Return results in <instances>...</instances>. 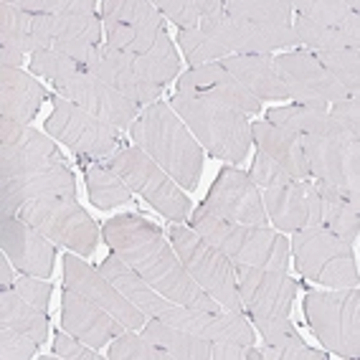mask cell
Segmentation results:
<instances>
[{
	"mask_svg": "<svg viewBox=\"0 0 360 360\" xmlns=\"http://www.w3.org/2000/svg\"><path fill=\"white\" fill-rule=\"evenodd\" d=\"M15 277H13V269H11V259L3 254L0 257V292L3 290H13Z\"/></svg>",
	"mask_w": 360,
	"mask_h": 360,
	"instance_id": "54",
	"label": "cell"
},
{
	"mask_svg": "<svg viewBox=\"0 0 360 360\" xmlns=\"http://www.w3.org/2000/svg\"><path fill=\"white\" fill-rule=\"evenodd\" d=\"M53 110L46 120V132L77 153V158L89 160H107L124 148L122 132L112 124H107L99 117L89 115L86 110L77 107L64 97H53Z\"/></svg>",
	"mask_w": 360,
	"mask_h": 360,
	"instance_id": "10",
	"label": "cell"
},
{
	"mask_svg": "<svg viewBox=\"0 0 360 360\" xmlns=\"http://www.w3.org/2000/svg\"><path fill=\"white\" fill-rule=\"evenodd\" d=\"M266 122L290 129L300 137H335L350 135L328 110L307 107V104H290V107H271L266 112ZM355 137V135H353Z\"/></svg>",
	"mask_w": 360,
	"mask_h": 360,
	"instance_id": "31",
	"label": "cell"
},
{
	"mask_svg": "<svg viewBox=\"0 0 360 360\" xmlns=\"http://www.w3.org/2000/svg\"><path fill=\"white\" fill-rule=\"evenodd\" d=\"M82 69L94 74L97 79H102L104 84H110L112 89L120 91L129 102H135L137 107L153 104L155 99L160 97V86L148 84L137 74L135 56H127V53L117 51V49H112L107 44L94 46L89 56L84 58Z\"/></svg>",
	"mask_w": 360,
	"mask_h": 360,
	"instance_id": "22",
	"label": "cell"
},
{
	"mask_svg": "<svg viewBox=\"0 0 360 360\" xmlns=\"http://www.w3.org/2000/svg\"><path fill=\"white\" fill-rule=\"evenodd\" d=\"M191 229L224 254L231 264H246L269 271H287L290 266V241L266 226L231 224L213 216L203 203L195 208Z\"/></svg>",
	"mask_w": 360,
	"mask_h": 360,
	"instance_id": "4",
	"label": "cell"
},
{
	"mask_svg": "<svg viewBox=\"0 0 360 360\" xmlns=\"http://www.w3.org/2000/svg\"><path fill=\"white\" fill-rule=\"evenodd\" d=\"M0 325L11 328L20 335H28L31 340L41 342L49 338V317L44 309L26 302L15 290L0 292Z\"/></svg>",
	"mask_w": 360,
	"mask_h": 360,
	"instance_id": "34",
	"label": "cell"
},
{
	"mask_svg": "<svg viewBox=\"0 0 360 360\" xmlns=\"http://www.w3.org/2000/svg\"><path fill=\"white\" fill-rule=\"evenodd\" d=\"M213 360H262V350L241 342H211Z\"/></svg>",
	"mask_w": 360,
	"mask_h": 360,
	"instance_id": "52",
	"label": "cell"
},
{
	"mask_svg": "<svg viewBox=\"0 0 360 360\" xmlns=\"http://www.w3.org/2000/svg\"><path fill=\"white\" fill-rule=\"evenodd\" d=\"M317 193L322 198V226L340 236L342 241L353 244L360 231V193L340 191L315 180Z\"/></svg>",
	"mask_w": 360,
	"mask_h": 360,
	"instance_id": "32",
	"label": "cell"
},
{
	"mask_svg": "<svg viewBox=\"0 0 360 360\" xmlns=\"http://www.w3.org/2000/svg\"><path fill=\"white\" fill-rule=\"evenodd\" d=\"M61 262H64V287L79 292V295L86 297L89 302L107 309V312H110L112 317H117L127 330L145 328L148 317L142 315L140 309L129 302L127 297L117 290L102 271L94 269L91 264L82 262L79 254H66Z\"/></svg>",
	"mask_w": 360,
	"mask_h": 360,
	"instance_id": "18",
	"label": "cell"
},
{
	"mask_svg": "<svg viewBox=\"0 0 360 360\" xmlns=\"http://www.w3.org/2000/svg\"><path fill=\"white\" fill-rule=\"evenodd\" d=\"M53 355L58 358H69V360H102V353L97 347L86 345L79 338L69 333H56L53 338Z\"/></svg>",
	"mask_w": 360,
	"mask_h": 360,
	"instance_id": "49",
	"label": "cell"
},
{
	"mask_svg": "<svg viewBox=\"0 0 360 360\" xmlns=\"http://www.w3.org/2000/svg\"><path fill=\"white\" fill-rule=\"evenodd\" d=\"M290 254L295 257V269L307 282L328 290H353L360 284L353 244L335 236L322 224L292 233Z\"/></svg>",
	"mask_w": 360,
	"mask_h": 360,
	"instance_id": "5",
	"label": "cell"
},
{
	"mask_svg": "<svg viewBox=\"0 0 360 360\" xmlns=\"http://www.w3.org/2000/svg\"><path fill=\"white\" fill-rule=\"evenodd\" d=\"M107 31V41L104 44L117 49V51L127 53V56H142L155 46V41L160 39V33L165 31V18L160 11H155L150 18L137 20V23H127V26H110Z\"/></svg>",
	"mask_w": 360,
	"mask_h": 360,
	"instance_id": "37",
	"label": "cell"
},
{
	"mask_svg": "<svg viewBox=\"0 0 360 360\" xmlns=\"http://www.w3.org/2000/svg\"><path fill=\"white\" fill-rule=\"evenodd\" d=\"M158 8L150 0H104L102 3V23L104 28L110 26H127L137 23L155 13Z\"/></svg>",
	"mask_w": 360,
	"mask_h": 360,
	"instance_id": "46",
	"label": "cell"
},
{
	"mask_svg": "<svg viewBox=\"0 0 360 360\" xmlns=\"http://www.w3.org/2000/svg\"><path fill=\"white\" fill-rule=\"evenodd\" d=\"M107 165L124 180V186L132 193L142 195L148 206L160 216L170 219L173 224L188 221L191 213V198L183 193V188L162 170L158 162L145 155L140 148H120L112 158H107Z\"/></svg>",
	"mask_w": 360,
	"mask_h": 360,
	"instance_id": "9",
	"label": "cell"
},
{
	"mask_svg": "<svg viewBox=\"0 0 360 360\" xmlns=\"http://www.w3.org/2000/svg\"><path fill=\"white\" fill-rule=\"evenodd\" d=\"M15 216L39 229L46 238L77 251L79 257H91L99 246V226L79 206L77 198L31 200L20 206Z\"/></svg>",
	"mask_w": 360,
	"mask_h": 360,
	"instance_id": "11",
	"label": "cell"
},
{
	"mask_svg": "<svg viewBox=\"0 0 360 360\" xmlns=\"http://www.w3.org/2000/svg\"><path fill=\"white\" fill-rule=\"evenodd\" d=\"M142 335L150 338L155 345L165 347L167 353H173L175 360H208L211 358V340L206 338H198V335H191L186 330L173 328L162 320H148Z\"/></svg>",
	"mask_w": 360,
	"mask_h": 360,
	"instance_id": "36",
	"label": "cell"
},
{
	"mask_svg": "<svg viewBox=\"0 0 360 360\" xmlns=\"http://www.w3.org/2000/svg\"><path fill=\"white\" fill-rule=\"evenodd\" d=\"M99 271H102L104 277L110 279L117 290L122 292L148 320H160L167 312V307H170V300H165L160 292L153 290L132 266H127L122 259L117 257L115 251L99 264Z\"/></svg>",
	"mask_w": 360,
	"mask_h": 360,
	"instance_id": "29",
	"label": "cell"
},
{
	"mask_svg": "<svg viewBox=\"0 0 360 360\" xmlns=\"http://www.w3.org/2000/svg\"><path fill=\"white\" fill-rule=\"evenodd\" d=\"M28 66H31L33 74L51 79V84L56 86V94L86 110L89 115L104 120L120 132L132 127V122L140 115V107L135 102L124 99L120 91L112 89L110 84H104L94 74L84 71L74 58L64 56V53L41 49V51L31 53Z\"/></svg>",
	"mask_w": 360,
	"mask_h": 360,
	"instance_id": "3",
	"label": "cell"
},
{
	"mask_svg": "<svg viewBox=\"0 0 360 360\" xmlns=\"http://www.w3.org/2000/svg\"><path fill=\"white\" fill-rule=\"evenodd\" d=\"M251 142H257V148L269 155L277 165H282L295 180L312 178V175H309L307 160H304V150H302V142H300V135L266 122V120H259V122L251 124Z\"/></svg>",
	"mask_w": 360,
	"mask_h": 360,
	"instance_id": "30",
	"label": "cell"
},
{
	"mask_svg": "<svg viewBox=\"0 0 360 360\" xmlns=\"http://www.w3.org/2000/svg\"><path fill=\"white\" fill-rule=\"evenodd\" d=\"M20 64H23V53L13 51V49H3V46H0V66L20 69Z\"/></svg>",
	"mask_w": 360,
	"mask_h": 360,
	"instance_id": "55",
	"label": "cell"
},
{
	"mask_svg": "<svg viewBox=\"0 0 360 360\" xmlns=\"http://www.w3.org/2000/svg\"><path fill=\"white\" fill-rule=\"evenodd\" d=\"M175 94L203 99V102L219 104V107H229V110H236L241 115L262 110V102L257 97H251L249 91L219 61L206 66H195V69L180 74Z\"/></svg>",
	"mask_w": 360,
	"mask_h": 360,
	"instance_id": "21",
	"label": "cell"
},
{
	"mask_svg": "<svg viewBox=\"0 0 360 360\" xmlns=\"http://www.w3.org/2000/svg\"><path fill=\"white\" fill-rule=\"evenodd\" d=\"M304 320L322 347L340 358L360 355V292L309 290L304 295Z\"/></svg>",
	"mask_w": 360,
	"mask_h": 360,
	"instance_id": "7",
	"label": "cell"
},
{
	"mask_svg": "<svg viewBox=\"0 0 360 360\" xmlns=\"http://www.w3.org/2000/svg\"><path fill=\"white\" fill-rule=\"evenodd\" d=\"M219 64L259 102L290 99L287 86L277 71V64H274V56H226Z\"/></svg>",
	"mask_w": 360,
	"mask_h": 360,
	"instance_id": "28",
	"label": "cell"
},
{
	"mask_svg": "<svg viewBox=\"0 0 360 360\" xmlns=\"http://www.w3.org/2000/svg\"><path fill=\"white\" fill-rule=\"evenodd\" d=\"M295 33L300 46H307L309 51H340V49H360V36H350L340 28L317 26L312 20L297 15Z\"/></svg>",
	"mask_w": 360,
	"mask_h": 360,
	"instance_id": "41",
	"label": "cell"
},
{
	"mask_svg": "<svg viewBox=\"0 0 360 360\" xmlns=\"http://www.w3.org/2000/svg\"><path fill=\"white\" fill-rule=\"evenodd\" d=\"M135 69L145 82L155 84V86H160V89L178 77L180 56L165 31L160 33V39L155 41V46L150 51H145L142 56H135Z\"/></svg>",
	"mask_w": 360,
	"mask_h": 360,
	"instance_id": "38",
	"label": "cell"
},
{
	"mask_svg": "<svg viewBox=\"0 0 360 360\" xmlns=\"http://www.w3.org/2000/svg\"><path fill=\"white\" fill-rule=\"evenodd\" d=\"M13 290L18 292L26 302H31L33 307L39 309H49V302H51V292L53 287L49 282H39V277H28V274H23V277L15 279Z\"/></svg>",
	"mask_w": 360,
	"mask_h": 360,
	"instance_id": "50",
	"label": "cell"
},
{
	"mask_svg": "<svg viewBox=\"0 0 360 360\" xmlns=\"http://www.w3.org/2000/svg\"><path fill=\"white\" fill-rule=\"evenodd\" d=\"M315 58L345 86L350 97L360 91V49H340V51H312Z\"/></svg>",
	"mask_w": 360,
	"mask_h": 360,
	"instance_id": "42",
	"label": "cell"
},
{
	"mask_svg": "<svg viewBox=\"0 0 360 360\" xmlns=\"http://www.w3.org/2000/svg\"><path fill=\"white\" fill-rule=\"evenodd\" d=\"M112 360H175L173 353H167L165 347L155 345L150 338L140 335L137 330H124L110 342Z\"/></svg>",
	"mask_w": 360,
	"mask_h": 360,
	"instance_id": "44",
	"label": "cell"
},
{
	"mask_svg": "<svg viewBox=\"0 0 360 360\" xmlns=\"http://www.w3.org/2000/svg\"><path fill=\"white\" fill-rule=\"evenodd\" d=\"M238 282V295L241 304L249 312L251 322H269L290 317L292 302H295L300 284L290 279L282 271L259 269V266H246V264H233Z\"/></svg>",
	"mask_w": 360,
	"mask_h": 360,
	"instance_id": "14",
	"label": "cell"
},
{
	"mask_svg": "<svg viewBox=\"0 0 360 360\" xmlns=\"http://www.w3.org/2000/svg\"><path fill=\"white\" fill-rule=\"evenodd\" d=\"M167 236H170V244H173L175 254L183 262L186 271L193 277V282L198 284L200 290L211 295L224 309L244 312L233 264L216 246H211L200 233H195L191 226L183 224L170 226Z\"/></svg>",
	"mask_w": 360,
	"mask_h": 360,
	"instance_id": "8",
	"label": "cell"
},
{
	"mask_svg": "<svg viewBox=\"0 0 360 360\" xmlns=\"http://www.w3.org/2000/svg\"><path fill=\"white\" fill-rule=\"evenodd\" d=\"M178 44L180 51L186 56V61L191 66H206V64H216L221 58L231 56L226 51L219 41H213L211 36L200 31V28H191V31H178Z\"/></svg>",
	"mask_w": 360,
	"mask_h": 360,
	"instance_id": "45",
	"label": "cell"
},
{
	"mask_svg": "<svg viewBox=\"0 0 360 360\" xmlns=\"http://www.w3.org/2000/svg\"><path fill=\"white\" fill-rule=\"evenodd\" d=\"M309 175L325 186L360 193V137H300Z\"/></svg>",
	"mask_w": 360,
	"mask_h": 360,
	"instance_id": "15",
	"label": "cell"
},
{
	"mask_svg": "<svg viewBox=\"0 0 360 360\" xmlns=\"http://www.w3.org/2000/svg\"><path fill=\"white\" fill-rule=\"evenodd\" d=\"M170 107L213 158L236 165L249 155L251 124L241 112L180 94H175Z\"/></svg>",
	"mask_w": 360,
	"mask_h": 360,
	"instance_id": "6",
	"label": "cell"
},
{
	"mask_svg": "<svg viewBox=\"0 0 360 360\" xmlns=\"http://www.w3.org/2000/svg\"><path fill=\"white\" fill-rule=\"evenodd\" d=\"M203 206L219 216V219L231 221V224H251L266 226V211H264L262 193L254 186V180L233 165H224L213 180Z\"/></svg>",
	"mask_w": 360,
	"mask_h": 360,
	"instance_id": "17",
	"label": "cell"
},
{
	"mask_svg": "<svg viewBox=\"0 0 360 360\" xmlns=\"http://www.w3.org/2000/svg\"><path fill=\"white\" fill-rule=\"evenodd\" d=\"M0 246L20 274L39 279H49L53 274L56 246L51 244V238H46L39 229L18 219L15 213L0 219Z\"/></svg>",
	"mask_w": 360,
	"mask_h": 360,
	"instance_id": "19",
	"label": "cell"
},
{
	"mask_svg": "<svg viewBox=\"0 0 360 360\" xmlns=\"http://www.w3.org/2000/svg\"><path fill=\"white\" fill-rule=\"evenodd\" d=\"M292 11L317 26L340 28L350 36H360V6L345 0H292Z\"/></svg>",
	"mask_w": 360,
	"mask_h": 360,
	"instance_id": "35",
	"label": "cell"
},
{
	"mask_svg": "<svg viewBox=\"0 0 360 360\" xmlns=\"http://www.w3.org/2000/svg\"><path fill=\"white\" fill-rule=\"evenodd\" d=\"M274 64H277L279 77L287 86V94L297 104L328 110L333 102L350 97L345 86L317 61L312 51L300 49V51L279 53V56H274Z\"/></svg>",
	"mask_w": 360,
	"mask_h": 360,
	"instance_id": "16",
	"label": "cell"
},
{
	"mask_svg": "<svg viewBox=\"0 0 360 360\" xmlns=\"http://www.w3.org/2000/svg\"><path fill=\"white\" fill-rule=\"evenodd\" d=\"M61 328L86 345L97 347V350L110 345L117 335H122L127 330L107 309L89 302L86 297L69 290V287H64V292H61Z\"/></svg>",
	"mask_w": 360,
	"mask_h": 360,
	"instance_id": "25",
	"label": "cell"
},
{
	"mask_svg": "<svg viewBox=\"0 0 360 360\" xmlns=\"http://www.w3.org/2000/svg\"><path fill=\"white\" fill-rule=\"evenodd\" d=\"M46 99H51V94L39 79L20 69L0 66V117L28 124Z\"/></svg>",
	"mask_w": 360,
	"mask_h": 360,
	"instance_id": "27",
	"label": "cell"
},
{
	"mask_svg": "<svg viewBox=\"0 0 360 360\" xmlns=\"http://www.w3.org/2000/svg\"><path fill=\"white\" fill-rule=\"evenodd\" d=\"M102 241L170 302L208 312L224 309L193 282L175 249L165 241L160 226L140 213H120L115 219L104 221Z\"/></svg>",
	"mask_w": 360,
	"mask_h": 360,
	"instance_id": "1",
	"label": "cell"
},
{
	"mask_svg": "<svg viewBox=\"0 0 360 360\" xmlns=\"http://www.w3.org/2000/svg\"><path fill=\"white\" fill-rule=\"evenodd\" d=\"M0 46L18 53H36L31 33V13L20 11L13 0L0 3Z\"/></svg>",
	"mask_w": 360,
	"mask_h": 360,
	"instance_id": "40",
	"label": "cell"
},
{
	"mask_svg": "<svg viewBox=\"0 0 360 360\" xmlns=\"http://www.w3.org/2000/svg\"><path fill=\"white\" fill-rule=\"evenodd\" d=\"M328 112L350 132V135H355V137L360 135V99L358 97H347V99H340V102H333Z\"/></svg>",
	"mask_w": 360,
	"mask_h": 360,
	"instance_id": "51",
	"label": "cell"
},
{
	"mask_svg": "<svg viewBox=\"0 0 360 360\" xmlns=\"http://www.w3.org/2000/svg\"><path fill=\"white\" fill-rule=\"evenodd\" d=\"M44 198H77V178L69 165L18 175L0 183V213H18L20 206Z\"/></svg>",
	"mask_w": 360,
	"mask_h": 360,
	"instance_id": "24",
	"label": "cell"
},
{
	"mask_svg": "<svg viewBox=\"0 0 360 360\" xmlns=\"http://www.w3.org/2000/svg\"><path fill=\"white\" fill-rule=\"evenodd\" d=\"M249 178L254 180V186L257 188H277V186H287V183H292V175L284 170L282 165H277V162L271 160L269 155L262 153V150H257V155H254V162H251V170H249Z\"/></svg>",
	"mask_w": 360,
	"mask_h": 360,
	"instance_id": "47",
	"label": "cell"
},
{
	"mask_svg": "<svg viewBox=\"0 0 360 360\" xmlns=\"http://www.w3.org/2000/svg\"><path fill=\"white\" fill-rule=\"evenodd\" d=\"M31 33L36 51L51 49L58 41H91L102 44V26L94 0H77L74 11L58 15H31Z\"/></svg>",
	"mask_w": 360,
	"mask_h": 360,
	"instance_id": "26",
	"label": "cell"
},
{
	"mask_svg": "<svg viewBox=\"0 0 360 360\" xmlns=\"http://www.w3.org/2000/svg\"><path fill=\"white\" fill-rule=\"evenodd\" d=\"M129 137L150 155L183 191H195L203 175V148L186 122L165 102H153L137 115Z\"/></svg>",
	"mask_w": 360,
	"mask_h": 360,
	"instance_id": "2",
	"label": "cell"
},
{
	"mask_svg": "<svg viewBox=\"0 0 360 360\" xmlns=\"http://www.w3.org/2000/svg\"><path fill=\"white\" fill-rule=\"evenodd\" d=\"M162 322L173 328L186 330L191 335L206 338L211 342H241V345H254V330L244 312H208V309L186 307V304H170L167 312L160 317Z\"/></svg>",
	"mask_w": 360,
	"mask_h": 360,
	"instance_id": "23",
	"label": "cell"
},
{
	"mask_svg": "<svg viewBox=\"0 0 360 360\" xmlns=\"http://www.w3.org/2000/svg\"><path fill=\"white\" fill-rule=\"evenodd\" d=\"M79 165L86 180V193H89L91 206L99 211H112L132 200V191L124 186V180L107 165V160H89L79 158Z\"/></svg>",
	"mask_w": 360,
	"mask_h": 360,
	"instance_id": "33",
	"label": "cell"
},
{
	"mask_svg": "<svg viewBox=\"0 0 360 360\" xmlns=\"http://www.w3.org/2000/svg\"><path fill=\"white\" fill-rule=\"evenodd\" d=\"M224 11L257 26L282 28L292 20V0H229L224 3Z\"/></svg>",
	"mask_w": 360,
	"mask_h": 360,
	"instance_id": "39",
	"label": "cell"
},
{
	"mask_svg": "<svg viewBox=\"0 0 360 360\" xmlns=\"http://www.w3.org/2000/svg\"><path fill=\"white\" fill-rule=\"evenodd\" d=\"M221 6H224V0H160V3H155L162 18L173 20L178 31L198 28L200 20L213 11H219Z\"/></svg>",
	"mask_w": 360,
	"mask_h": 360,
	"instance_id": "43",
	"label": "cell"
},
{
	"mask_svg": "<svg viewBox=\"0 0 360 360\" xmlns=\"http://www.w3.org/2000/svg\"><path fill=\"white\" fill-rule=\"evenodd\" d=\"M13 3L31 15H58L77 8V0H13Z\"/></svg>",
	"mask_w": 360,
	"mask_h": 360,
	"instance_id": "53",
	"label": "cell"
},
{
	"mask_svg": "<svg viewBox=\"0 0 360 360\" xmlns=\"http://www.w3.org/2000/svg\"><path fill=\"white\" fill-rule=\"evenodd\" d=\"M39 342L31 340L28 335H20L0 325V358L3 360H31L39 353Z\"/></svg>",
	"mask_w": 360,
	"mask_h": 360,
	"instance_id": "48",
	"label": "cell"
},
{
	"mask_svg": "<svg viewBox=\"0 0 360 360\" xmlns=\"http://www.w3.org/2000/svg\"><path fill=\"white\" fill-rule=\"evenodd\" d=\"M200 31L211 36L213 41H219L231 56H271L279 49L300 46V39L292 26H257V23L229 15L224 6L200 20Z\"/></svg>",
	"mask_w": 360,
	"mask_h": 360,
	"instance_id": "12",
	"label": "cell"
},
{
	"mask_svg": "<svg viewBox=\"0 0 360 360\" xmlns=\"http://www.w3.org/2000/svg\"><path fill=\"white\" fill-rule=\"evenodd\" d=\"M266 219L279 233H295L307 226L322 224V198L315 183L292 180L287 186L266 188L262 195Z\"/></svg>",
	"mask_w": 360,
	"mask_h": 360,
	"instance_id": "20",
	"label": "cell"
},
{
	"mask_svg": "<svg viewBox=\"0 0 360 360\" xmlns=\"http://www.w3.org/2000/svg\"><path fill=\"white\" fill-rule=\"evenodd\" d=\"M66 165L58 145L23 122L0 117V180Z\"/></svg>",
	"mask_w": 360,
	"mask_h": 360,
	"instance_id": "13",
	"label": "cell"
}]
</instances>
